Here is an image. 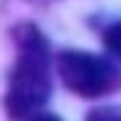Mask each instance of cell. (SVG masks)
<instances>
[{"mask_svg": "<svg viewBox=\"0 0 121 121\" xmlns=\"http://www.w3.org/2000/svg\"><path fill=\"white\" fill-rule=\"evenodd\" d=\"M103 42H105V48H108L116 58H121V21L111 24V26L103 32Z\"/></svg>", "mask_w": 121, "mask_h": 121, "instance_id": "obj_3", "label": "cell"}, {"mask_svg": "<svg viewBox=\"0 0 121 121\" xmlns=\"http://www.w3.org/2000/svg\"><path fill=\"white\" fill-rule=\"evenodd\" d=\"M87 121H121V108H95L87 113Z\"/></svg>", "mask_w": 121, "mask_h": 121, "instance_id": "obj_4", "label": "cell"}, {"mask_svg": "<svg viewBox=\"0 0 121 121\" xmlns=\"http://www.w3.org/2000/svg\"><path fill=\"white\" fill-rule=\"evenodd\" d=\"M26 121H60V118L53 116V113H34V116H29Z\"/></svg>", "mask_w": 121, "mask_h": 121, "instance_id": "obj_5", "label": "cell"}, {"mask_svg": "<svg viewBox=\"0 0 121 121\" xmlns=\"http://www.w3.org/2000/svg\"><path fill=\"white\" fill-rule=\"evenodd\" d=\"M58 74L66 90L82 97H103L121 87V71L111 60L84 50H63L58 55Z\"/></svg>", "mask_w": 121, "mask_h": 121, "instance_id": "obj_2", "label": "cell"}, {"mask_svg": "<svg viewBox=\"0 0 121 121\" xmlns=\"http://www.w3.org/2000/svg\"><path fill=\"white\" fill-rule=\"evenodd\" d=\"M50 97V50L37 26L16 32V63L8 76L5 111L11 118H29Z\"/></svg>", "mask_w": 121, "mask_h": 121, "instance_id": "obj_1", "label": "cell"}]
</instances>
